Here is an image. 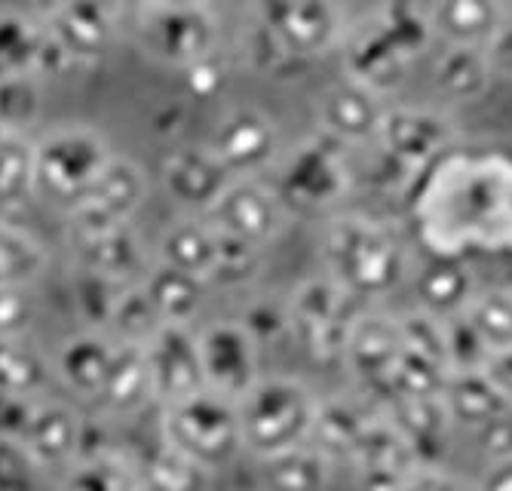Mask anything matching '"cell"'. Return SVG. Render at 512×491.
Masks as SVG:
<instances>
[{"label":"cell","instance_id":"obj_1","mask_svg":"<svg viewBox=\"0 0 512 491\" xmlns=\"http://www.w3.org/2000/svg\"><path fill=\"white\" fill-rule=\"evenodd\" d=\"M417 240L433 255L506 252L512 234V151L448 148L411 178Z\"/></svg>","mask_w":512,"mask_h":491},{"label":"cell","instance_id":"obj_2","mask_svg":"<svg viewBox=\"0 0 512 491\" xmlns=\"http://www.w3.org/2000/svg\"><path fill=\"white\" fill-rule=\"evenodd\" d=\"M325 277L359 301L390 295L408 274V249L402 237L378 218L344 212L325 221L319 237Z\"/></svg>","mask_w":512,"mask_h":491},{"label":"cell","instance_id":"obj_3","mask_svg":"<svg viewBox=\"0 0 512 491\" xmlns=\"http://www.w3.org/2000/svg\"><path fill=\"white\" fill-rule=\"evenodd\" d=\"M243 452L267 461L313 442L319 396L298 378L261 375L246 393L237 396Z\"/></svg>","mask_w":512,"mask_h":491},{"label":"cell","instance_id":"obj_4","mask_svg":"<svg viewBox=\"0 0 512 491\" xmlns=\"http://www.w3.org/2000/svg\"><path fill=\"white\" fill-rule=\"evenodd\" d=\"M160 442L209 476L234 467L246 455L237 399L203 387L160 406Z\"/></svg>","mask_w":512,"mask_h":491},{"label":"cell","instance_id":"obj_5","mask_svg":"<svg viewBox=\"0 0 512 491\" xmlns=\"http://www.w3.org/2000/svg\"><path fill=\"white\" fill-rule=\"evenodd\" d=\"M347 145L316 132V136L295 145L286 157L279 154L273 188L283 203L301 212H322L338 206L353 185V166L347 160Z\"/></svg>","mask_w":512,"mask_h":491},{"label":"cell","instance_id":"obj_6","mask_svg":"<svg viewBox=\"0 0 512 491\" xmlns=\"http://www.w3.org/2000/svg\"><path fill=\"white\" fill-rule=\"evenodd\" d=\"M258 252L261 249L255 246L224 237L206 215L181 212L160 231L154 258L212 286L246 280V274L258 264Z\"/></svg>","mask_w":512,"mask_h":491},{"label":"cell","instance_id":"obj_7","mask_svg":"<svg viewBox=\"0 0 512 491\" xmlns=\"http://www.w3.org/2000/svg\"><path fill=\"white\" fill-rule=\"evenodd\" d=\"M34 157H37V194H46L68 206L108 166L114 148L105 132H99L96 126L68 123L37 136Z\"/></svg>","mask_w":512,"mask_h":491},{"label":"cell","instance_id":"obj_8","mask_svg":"<svg viewBox=\"0 0 512 491\" xmlns=\"http://www.w3.org/2000/svg\"><path fill=\"white\" fill-rule=\"evenodd\" d=\"M148 194H151L148 172L132 157L114 154L108 166L92 178V185L65 206L71 240L132 225L135 215L145 209Z\"/></svg>","mask_w":512,"mask_h":491},{"label":"cell","instance_id":"obj_9","mask_svg":"<svg viewBox=\"0 0 512 491\" xmlns=\"http://www.w3.org/2000/svg\"><path fill=\"white\" fill-rule=\"evenodd\" d=\"M255 28L295 62L338 50L347 31L338 0H255Z\"/></svg>","mask_w":512,"mask_h":491},{"label":"cell","instance_id":"obj_10","mask_svg":"<svg viewBox=\"0 0 512 491\" xmlns=\"http://www.w3.org/2000/svg\"><path fill=\"white\" fill-rule=\"evenodd\" d=\"M221 25L209 4L194 7H151L142 4L138 16V43L166 68L184 71L194 62L218 53Z\"/></svg>","mask_w":512,"mask_h":491},{"label":"cell","instance_id":"obj_11","mask_svg":"<svg viewBox=\"0 0 512 491\" xmlns=\"http://www.w3.org/2000/svg\"><path fill=\"white\" fill-rule=\"evenodd\" d=\"M286 304L289 332L316 360H341L350 326L365 310V301L341 289L332 277H316L301 283Z\"/></svg>","mask_w":512,"mask_h":491},{"label":"cell","instance_id":"obj_12","mask_svg":"<svg viewBox=\"0 0 512 491\" xmlns=\"http://www.w3.org/2000/svg\"><path fill=\"white\" fill-rule=\"evenodd\" d=\"M203 215L224 237L264 249L283 234L289 206L276 194L273 182L267 185L261 175H237Z\"/></svg>","mask_w":512,"mask_h":491},{"label":"cell","instance_id":"obj_13","mask_svg":"<svg viewBox=\"0 0 512 491\" xmlns=\"http://www.w3.org/2000/svg\"><path fill=\"white\" fill-rule=\"evenodd\" d=\"M197 344L209 390L237 399L261 378V344L243 320H212L197 326Z\"/></svg>","mask_w":512,"mask_h":491},{"label":"cell","instance_id":"obj_14","mask_svg":"<svg viewBox=\"0 0 512 491\" xmlns=\"http://www.w3.org/2000/svg\"><path fill=\"white\" fill-rule=\"evenodd\" d=\"M206 145L234 175H264L283 154V136H279L276 120L255 105L224 111Z\"/></svg>","mask_w":512,"mask_h":491},{"label":"cell","instance_id":"obj_15","mask_svg":"<svg viewBox=\"0 0 512 491\" xmlns=\"http://www.w3.org/2000/svg\"><path fill=\"white\" fill-rule=\"evenodd\" d=\"M43 25L71 65H92L114 47L120 0H56Z\"/></svg>","mask_w":512,"mask_h":491},{"label":"cell","instance_id":"obj_16","mask_svg":"<svg viewBox=\"0 0 512 491\" xmlns=\"http://www.w3.org/2000/svg\"><path fill=\"white\" fill-rule=\"evenodd\" d=\"M454 142H457V129L448 114L433 111V108H390L387 105L384 120L378 126V136L371 145L384 151L399 166H405L411 175H417Z\"/></svg>","mask_w":512,"mask_h":491},{"label":"cell","instance_id":"obj_17","mask_svg":"<svg viewBox=\"0 0 512 491\" xmlns=\"http://www.w3.org/2000/svg\"><path fill=\"white\" fill-rule=\"evenodd\" d=\"M19 439L46 476L68 473L86 452V424L71 403L46 393L28 406Z\"/></svg>","mask_w":512,"mask_h":491},{"label":"cell","instance_id":"obj_18","mask_svg":"<svg viewBox=\"0 0 512 491\" xmlns=\"http://www.w3.org/2000/svg\"><path fill=\"white\" fill-rule=\"evenodd\" d=\"M145 360L151 375L154 403L166 406L181 396H191L206 387L203 363H200V344L197 326H175L160 323L145 341Z\"/></svg>","mask_w":512,"mask_h":491},{"label":"cell","instance_id":"obj_19","mask_svg":"<svg viewBox=\"0 0 512 491\" xmlns=\"http://www.w3.org/2000/svg\"><path fill=\"white\" fill-rule=\"evenodd\" d=\"M405 350L399 317H381V314H362L350 326L341 363L353 372V378L362 384L368 396H375L378 403L387 399V387L393 378V369Z\"/></svg>","mask_w":512,"mask_h":491},{"label":"cell","instance_id":"obj_20","mask_svg":"<svg viewBox=\"0 0 512 491\" xmlns=\"http://www.w3.org/2000/svg\"><path fill=\"white\" fill-rule=\"evenodd\" d=\"M160 188L181 212H206L221 191L234 182L218 154L209 145H181L160 160Z\"/></svg>","mask_w":512,"mask_h":491},{"label":"cell","instance_id":"obj_21","mask_svg":"<svg viewBox=\"0 0 512 491\" xmlns=\"http://www.w3.org/2000/svg\"><path fill=\"white\" fill-rule=\"evenodd\" d=\"M338 50L344 62V77L371 86L381 96L396 93L408 77L411 59L396 47L378 19L362 22L359 28H347Z\"/></svg>","mask_w":512,"mask_h":491},{"label":"cell","instance_id":"obj_22","mask_svg":"<svg viewBox=\"0 0 512 491\" xmlns=\"http://www.w3.org/2000/svg\"><path fill=\"white\" fill-rule=\"evenodd\" d=\"M384 99L387 96L375 93L371 86L344 77L341 83L329 86L319 96V105H316L319 132L344 142L347 148H359V145L375 142L378 126H381L384 111H387Z\"/></svg>","mask_w":512,"mask_h":491},{"label":"cell","instance_id":"obj_23","mask_svg":"<svg viewBox=\"0 0 512 491\" xmlns=\"http://www.w3.org/2000/svg\"><path fill=\"white\" fill-rule=\"evenodd\" d=\"M117 344L120 338H114L108 329H92V326L80 329L77 335H68L50 356L56 381L77 399L99 403Z\"/></svg>","mask_w":512,"mask_h":491},{"label":"cell","instance_id":"obj_24","mask_svg":"<svg viewBox=\"0 0 512 491\" xmlns=\"http://www.w3.org/2000/svg\"><path fill=\"white\" fill-rule=\"evenodd\" d=\"M74 264L77 271H89L108 280L120 283H135L142 280L148 271V249L132 231V225L105 231V234H92V237H74L71 240Z\"/></svg>","mask_w":512,"mask_h":491},{"label":"cell","instance_id":"obj_25","mask_svg":"<svg viewBox=\"0 0 512 491\" xmlns=\"http://www.w3.org/2000/svg\"><path fill=\"white\" fill-rule=\"evenodd\" d=\"M396 430L405 436L417 464H442L445 442L451 430V415L439 393L427 396H399L384 406Z\"/></svg>","mask_w":512,"mask_h":491},{"label":"cell","instance_id":"obj_26","mask_svg":"<svg viewBox=\"0 0 512 491\" xmlns=\"http://www.w3.org/2000/svg\"><path fill=\"white\" fill-rule=\"evenodd\" d=\"M414 292L421 310L433 317H457L467 310L473 295L479 292L476 277L467 264V255H433L414 274Z\"/></svg>","mask_w":512,"mask_h":491},{"label":"cell","instance_id":"obj_27","mask_svg":"<svg viewBox=\"0 0 512 491\" xmlns=\"http://www.w3.org/2000/svg\"><path fill=\"white\" fill-rule=\"evenodd\" d=\"M439 396L451 415V424H467L479 430H485L512 409V396L485 369L445 372Z\"/></svg>","mask_w":512,"mask_h":491},{"label":"cell","instance_id":"obj_28","mask_svg":"<svg viewBox=\"0 0 512 491\" xmlns=\"http://www.w3.org/2000/svg\"><path fill=\"white\" fill-rule=\"evenodd\" d=\"M384 415V406L368 393H350L335 399H319V415L313 442L329 455L350 458L368 427Z\"/></svg>","mask_w":512,"mask_h":491},{"label":"cell","instance_id":"obj_29","mask_svg":"<svg viewBox=\"0 0 512 491\" xmlns=\"http://www.w3.org/2000/svg\"><path fill=\"white\" fill-rule=\"evenodd\" d=\"M138 286H142L145 298L151 301L160 323L197 326V317L203 310V292L209 283L154 258L148 264V271L142 274V280H138Z\"/></svg>","mask_w":512,"mask_h":491},{"label":"cell","instance_id":"obj_30","mask_svg":"<svg viewBox=\"0 0 512 491\" xmlns=\"http://www.w3.org/2000/svg\"><path fill=\"white\" fill-rule=\"evenodd\" d=\"M148 403H154V393H151L145 347L138 341H120L111 372L102 387V396H99V406L108 415L126 418V415L142 412Z\"/></svg>","mask_w":512,"mask_h":491},{"label":"cell","instance_id":"obj_31","mask_svg":"<svg viewBox=\"0 0 512 491\" xmlns=\"http://www.w3.org/2000/svg\"><path fill=\"white\" fill-rule=\"evenodd\" d=\"M506 19L503 0H433L430 22L445 43L485 47V40Z\"/></svg>","mask_w":512,"mask_h":491},{"label":"cell","instance_id":"obj_32","mask_svg":"<svg viewBox=\"0 0 512 491\" xmlns=\"http://www.w3.org/2000/svg\"><path fill=\"white\" fill-rule=\"evenodd\" d=\"M494 71L482 47L470 43H445L433 65V83L448 102H479L491 89Z\"/></svg>","mask_w":512,"mask_h":491},{"label":"cell","instance_id":"obj_33","mask_svg":"<svg viewBox=\"0 0 512 491\" xmlns=\"http://www.w3.org/2000/svg\"><path fill=\"white\" fill-rule=\"evenodd\" d=\"M56 381L53 360L43 356L28 335H4L0 338V393L37 399L46 396V387Z\"/></svg>","mask_w":512,"mask_h":491},{"label":"cell","instance_id":"obj_34","mask_svg":"<svg viewBox=\"0 0 512 491\" xmlns=\"http://www.w3.org/2000/svg\"><path fill=\"white\" fill-rule=\"evenodd\" d=\"M37 197L34 136L19 129H0V215L19 212Z\"/></svg>","mask_w":512,"mask_h":491},{"label":"cell","instance_id":"obj_35","mask_svg":"<svg viewBox=\"0 0 512 491\" xmlns=\"http://www.w3.org/2000/svg\"><path fill=\"white\" fill-rule=\"evenodd\" d=\"M50 267V252L25 228L0 215V289L34 286Z\"/></svg>","mask_w":512,"mask_h":491},{"label":"cell","instance_id":"obj_36","mask_svg":"<svg viewBox=\"0 0 512 491\" xmlns=\"http://www.w3.org/2000/svg\"><path fill=\"white\" fill-rule=\"evenodd\" d=\"M264 482L276 488H322L332 482V455L316 442H304L298 449L258 461Z\"/></svg>","mask_w":512,"mask_h":491},{"label":"cell","instance_id":"obj_37","mask_svg":"<svg viewBox=\"0 0 512 491\" xmlns=\"http://www.w3.org/2000/svg\"><path fill=\"white\" fill-rule=\"evenodd\" d=\"M46 50V25L25 13H0V74L37 71ZM43 77V74H40Z\"/></svg>","mask_w":512,"mask_h":491},{"label":"cell","instance_id":"obj_38","mask_svg":"<svg viewBox=\"0 0 512 491\" xmlns=\"http://www.w3.org/2000/svg\"><path fill=\"white\" fill-rule=\"evenodd\" d=\"M43 111V80L37 71L0 74V129L31 132Z\"/></svg>","mask_w":512,"mask_h":491},{"label":"cell","instance_id":"obj_39","mask_svg":"<svg viewBox=\"0 0 512 491\" xmlns=\"http://www.w3.org/2000/svg\"><path fill=\"white\" fill-rule=\"evenodd\" d=\"M375 19L381 22V28L393 37V43L408 59L421 56L436 37L430 10H424L417 0H387Z\"/></svg>","mask_w":512,"mask_h":491},{"label":"cell","instance_id":"obj_40","mask_svg":"<svg viewBox=\"0 0 512 491\" xmlns=\"http://www.w3.org/2000/svg\"><path fill=\"white\" fill-rule=\"evenodd\" d=\"M463 317L479 329L491 350L512 347V289L476 292Z\"/></svg>","mask_w":512,"mask_h":491},{"label":"cell","instance_id":"obj_41","mask_svg":"<svg viewBox=\"0 0 512 491\" xmlns=\"http://www.w3.org/2000/svg\"><path fill=\"white\" fill-rule=\"evenodd\" d=\"M491 353L494 350L488 347V341L463 314L445 320V366H448V372L488 369Z\"/></svg>","mask_w":512,"mask_h":491},{"label":"cell","instance_id":"obj_42","mask_svg":"<svg viewBox=\"0 0 512 491\" xmlns=\"http://www.w3.org/2000/svg\"><path fill=\"white\" fill-rule=\"evenodd\" d=\"M46 473L37 467L25 442L16 433L0 430V488H31Z\"/></svg>","mask_w":512,"mask_h":491},{"label":"cell","instance_id":"obj_43","mask_svg":"<svg viewBox=\"0 0 512 491\" xmlns=\"http://www.w3.org/2000/svg\"><path fill=\"white\" fill-rule=\"evenodd\" d=\"M34 286H10L0 289V338L4 335H28L37 317V304L31 295Z\"/></svg>","mask_w":512,"mask_h":491},{"label":"cell","instance_id":"obj_44","mask_svg":"<svg viewBox=\"0 0 512 491\" xmlns=\"http://www.w3.org/2000/svg\"><path fill=\"white\" fill-rule=\"evenodd\" d=\"M243 323L249 326V332L258 338V344H264L267 338L276 341L279 335L289 332V304H273V301H261L255 304L249 314L243 317Z\"/></svg>","mask_w":512,"mask_h":491},{"label":"cell","instance_id":"obj_45","mask_svg":"<svg viewBox=\"0 0 512 491\" xmlns=\"http://www.w3.org/2000/svg\"><path fill=\"white\" fill-rule=\"evenodd\" d=\"M181 74H184V80H188L191 93H197L200 99L215 96L218 89L224 86V65H221L218 53H212V56H206V59L194 62L191 68H184Z\"/></svg>","mask_w":512,"mask_h":491},{"label":"cell","instance_id":"obj_46","mask_svg":"<svg viewBox=\"0 0 512 491\" xmlns=\"http://www.w3.org/2000/svg\"><path fill=\"white\" fill-rule=\"evenodd\" d=\"M485 56L494 77H512V16H506L497 31L485 40Z\"/></svg>","mask_w":512,"mask_h":491},{"label":"cell","instance_id":"obj_47","mask_svg":"<svg viewBox=\"0 0 512 491\" xmlns=\"http://www.w3.org/2000/svg\"><path fill=\"white\" fill-rule=\"evenodd\" d=\"M482 488H503V491H512V455H500V458H491L482 482Z\"/></svg>","mask_w":512,"mask_h":491},{"label":"cell","instance_id":"obj_48","mask_svg":"<svg viewBox=\"0 0 512 491\" xmlns=\"http://www.w3.org/2000/svg\"><path fill=\"white\" fill-rule=\"evenodd\" d=\"M509 396H512V347H503V350H494L491 353V363L485 369Z\"/></svg>","mask_w":512,"mask_h":491},{"label":"cell","instance_id":"obj_49","mask_svg":"<svg viewBox=\"0 0 512 491\" xmlns=\"http://www.w3.org/2000/svg\"><path fill=\"white\" fill-rule=\"evenodd\" d=\"M151 7H194V4H209V0H142Z\"/></svg>","mask_w":512,"mask_h":491},{"label":"cell","instance_id":"obj_50","mask_svg":"<svg viewBox=\"0 0 512 491\" xmlns=\"http://www.w3.org/2000/svg\"><path fill=\"white\" fill-rule=\"evenodd\" d=\"M506 255H512V234H509V246H506Z\"/></svg>","mask_w":512,"mask_h":491}]
</instances>
